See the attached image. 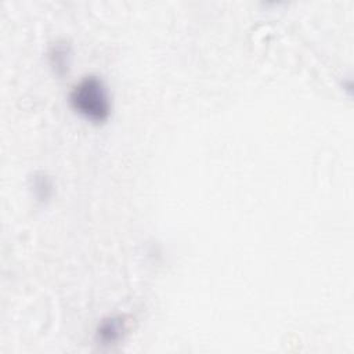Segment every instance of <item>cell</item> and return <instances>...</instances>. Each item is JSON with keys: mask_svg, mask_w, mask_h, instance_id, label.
Wrapping results in <instances>:
<instances>
[{"mask_svg": "<svg viewBox=\"0 0 354 354\" xmlns=\"http://www.w3.org/2000/svg\"><path fill=\"white\" fill-rule=\"evenodd\" d=\"M69 102L80 116L93 123H102L111 115L108 87L97 75H86L76 82L71 88Z\"/></svg>", "mask_w": 354, "mask_h": 354, "instance_id": "6da1fadb", "label": "cell"}, {"mask_svg": "<svg viewBox=\"0 0 354 354\" xmlns=\"http://www.w3.org/2000/svg\"><path fill=\"white\" fill-rule=\"evenodd\" d=\"M126 332V321L122 315H112L104 318L97 329L95 337L101 344H113L119 342Z\"/></svg>", "mask_w": 354, "mask_h": 354, "instance_id": "7a4b0ae2", "label": "cell"}, {"mask_svg": "<svg viewBox=\"0 0 354 354\" xmlns=\"http://www.w3.org/2000/svg\"><path fill=\"white\" fill-rule=\"evenodd\" d=\"M47 59L54 73L58 76H64L69 71L72 61L71 44L66 40L54 41L47 51Z\"/></svg>", "mask_w": 354, "mask_h": 354, "instance_id": "3957f363", "label": "cell"}, {"mask_svg": "<svg viewBox=\"0 0 354 354\" xmlns=\"http://www.w3.org/2000/svg\"><path fill=\"white\" fill-rule=\"evenodd\" d=\"M30 189L36 201L47 202L54 194V184L51 177H48L44 171L33 173L30 177Z\"/></svg>", "mask_w": 354, "mask_h": 354, "instance_id": "277c9868", "label": "cell"}]
</instances>
